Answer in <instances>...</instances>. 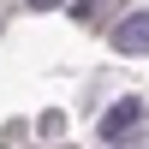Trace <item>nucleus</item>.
Here are the masks:
<instances>
[{
  "label": "nucleus",
  "mask_w": 149,
  "mask_h": 149,
  "mask_svg": "<svg viewBox=\"0 0 149 149\" xmlns=\"http://www.w3.org/2000/svg\"><path fill=\"white\" fill-rule=\"evenodd\" d=\"M137 125H143V95H119V102L102 113L95 131H102V143H119V137H131Z\"/></svg>",
  "instance_id": "1"
},
{
  "label": "nucleus",
  "mask_w": 149,
  "mask_h": 149,
  "mask_svg": "<svg viewBox=\"0 0 149 149\" xmlns=\"http://www.w3.org/2000/svg\"><path fill=\"white\" fill-rule=\"evenodd\" d=\"M107 36H113V48H119V54L143 60V54H149V12H119Z\"/></svg>",
  "instance_id": "2"
},
{
  "label": "nucleus",
  "mask_w": 149,
  "mask_h": 149,
  "mask_svg": "<svg viewBox=\"0 0 149 149\" xmlns=\"http://www.w3.org/2000/svg\"><path fill=\"white\" fill-rule=\"evenodd\" d=\"M30 12H54V6H66V0H24Z\"/></svg>",
  "instance_id": "3"
}]
</instances>
